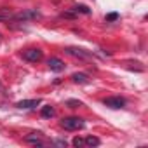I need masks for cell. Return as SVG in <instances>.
<instances>
[{"mask_svg": "<svg viewBox=\"0 0 148 148\" xmlns=\"http://www.w3.org/2000/svg\"><path fill=\"white\" fill-rule=\"evenodd\" d=\"M9 19H12V14L7 12L5 9H0V21H9Z\"/></svg>", "mask_w": 148, "mask_h": 148, "instance_id": "7c38bea8", "label": "cell"}, {"mask_svg": "<svg viewBox=\"0 0 148 148\" xmlns=\"http://www.w3.org/2000/svg\"><path fill=\"white\" fill-rule=\"evenodd\" d=\"M75 11H77V12H84V14H91V9L86 7V5H77Z\"/></svg>", "mask_w": 148, "mask_h": 148, "instance_id": "4fadbf2b", "label": "cell"}, {"mask_svg": "<svg viewBox=\"0 0 148 148\" xmlns=\"http://www.w3.org/2000/svg\"><path fill=\"white\" fill-rule=\"evenodd\" d=\"M42 51L40 49H28V51H25L23 52V58L26 59V61H30V63H38L40 59H42Z\"/></svg>", "mask_w": 148, "mask_h": 148, "instance_id": "3957f363", "label": "cell"}, {"mask_svg": "<svg viewBox=\"0 0 148 148\" xmlns=\"http://www.w3.org/2000/svg\"><path fill=\"white\" fill-rule=\"evenodd\" d=\"M47 64H49V68H51L52 71H63V70H64V63H63L59 58H49Z\"/></svg>", "mask_w": 148, "mask_h": 148, "instance_id": "5b68a950", "label": "cell"}, {"mask_svg": "<svg viewBox=\"0 0 148 148\" xmlns=\"http://www.w3.org/2000/svg\"><path fill=\"white\" fill-rule=\"evenodd\" d=\"M86 125V122L79 117H64L61 119V127L66 129V131H79Z\"/></svg>", "mask_w": 148, "mask_h": 148, "instance_id": "6da1fadb", "label": "cell"}, {"mask_svg": "<svg viewBox=\"0 0 148 148\" xmlns=\"http://www.w3.org/2000/svg\"><path fill=\"white\" fill-rule=\"evenodd\" d=\"M42 101L37 98V99H23V101H19L16 106L18 108H25V110H30V108H37L38 105H40Z\"/></svg>", "mask_w": 148, "mask_h": 148, "instance_id": "8992f818", "label": "cell"}, {"mask_svg": "<svg viewBox=\"0 0 148 148\" xmlns=\"http://www.w3.org/2000/svg\"><path fill=\"white\" fill-rule=\"evenodd\" d=\"M28 143H32V145H38V146H44V141H42V138H40V132H32L30 136H26L25 138Z\"/></svg>", "mask_w": 148, "mask_h": 148, "instance_id": "ba28073f", "label": "cell"}, {"mask_svg": "<svg viewBox=\"0 0 148 148\" xmlns=\"http://www.w3.org/2000/svg\"><path fill=\"white\" fill-rule=\"evenodd\" d=\"M71 143H73V146H84V145H86L82 138H75V139H73V141H71Z\"/></svg>", "mask_w": 148, "mask_h": 148, "instance_id": "5bb4252c", "label": "cell"}, {"mask_svg": "<svg viewBox=\"0 0 148 148\" xmlns=\"http://www.w3.org/2000/svg\"><path fill=\"white\" fill-rule=\"evenodd\" d=\"M103 103H105V106H108V108L119 110V108H122V106L125 105V99H124V98H119V96H113V98H106Z\"/></svg>", "mask_w": 148, "mask_h": 148, "instance_id": "277c9868", "label": "cell"}, {"mask_svg": "<svg viewBox=\"0 0 148 148\" xmlns=\"http://www.w3.org/2000/svg\"><path fill=\"white\" fill-rule=\"evenodd\" d=\"M40 18H42V14L37 9H28V11L12 14V19H18V21H35V19H40Z\"/></svg>", "mask_w": 148, "mask_h": 148, "instance_id": "7a4b0ae2", "label": "cell"}, {"mask_svg": "<svg viewBox=\"0 0 148 148\" xmlns=\"http://www.w3.org/2000/svg\"><path fill=\"white\" fill-rule=\"evenodd\" d=\"M71 80L75 82V84H87L89 82V77L86 75V73H73Z\"/></svg>", "mask_w": 148, "mask_h": 148, "instance_id": "9c48e42d", "label": "cell"}, {"mask_svg": "<svg viewBox=\"0 0 148 148\" xmlns=\"http://www.w3.org/2000/svg\"><path fill=\"white\" fill-rule=\"evenodd\" d=\"M64 51H66V54H70V56H77V58H82V59H87V58H89V54H87L84 49H77V47H66Z\"/></svg>", "mask_w": 148, "mask_h": 148, "instance_id": "52a82bcc", "label": "cell"}, {"mask_svg": "<svg viewBox=\"0 0 148 148\" xmlns=\"http://www.w3.org/2000/svg\"><path fill=\"white\" fill-rule=\"evenodd\" d=\"M117 19H119V14L117 12H112V14L106 16V21H117Z\"/></svg>", "mask_w": 148, "mask_h": 148, "instance_id": "9a60e30c", "label": "cell"}, {"mask_svg": "<svg viewBox=\"0 0 148 148\" xmlns=\"http://www.w3.org/2000/svg\"><path fill=\"white\" fill-rule=\"evenodd\" d=\"M84 143H86L87 146H98V145H99L101 141H99L98 138H94V136H87V138L84 139Z\"/></svg>", "mask_w": 148, "mask_h": 148, "instance_id": "30bf717a", "label": "cell"}, {"mask_svg": "<svg viewBox=\"0 0 148 148\" xmlns=\"http://www.w3.org/2000/svg\"><path fill=\"white\" fill-rule=\"evenodd\" d=\"M54 145H58V146H66V141H61V139H56V141H52Z\"/></svg>", "mask_w": 148, "mask_h": 148, "instance_id": "e0dca14e", "label": "cell"}, {"mask_svg": "<svg viewBox=\"0 0 148 148\" xmlns=\"http://www.w3.org/2000/svg\"><path fill=\"white\" fill-rule=\"evenodd\" d=\"M68 105H70L71 108H79V106H82V103H80V101H73V99H70V101H68Z\"/></svg>", "mask_w": 148, "mask_h": 148, "instance_id": "2e32d148", "label": "cell"}, {"mask_svg": "<svg viewBox=\"0 0 148 148\" xmlns=\"http://www.w3.org/2000/svg\"><path fill=\"white\" fill-rule=\"evenodd\" d=\"M42 117H45V119L54 117V108H52V106H44V108H42Z\"/></svg>", "mask_w": 148, "mask_h": 148, "instance_id": "8fae6325", "label": "cell"}]
</instances>
